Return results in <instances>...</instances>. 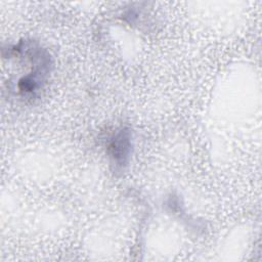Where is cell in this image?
I'll use <instances>...</instances> for the list:
<instances>
[{
	"mask_svg": "<svg viewBox=\"0 0 262 262\" xmlns=\"http://www.w3.org/2000/svg\"><path fill=\"white\" fill-rule=\"evenodd\" d=\"M133 149L132 132L127 127H119L105 138V154L112 171L122 174L128 167Z\"/></svg>",
	"mask_w": 262,
	"mask_h": 262,
	"instance_id": "cell-1",
	"label": "cell"
}]
</instances>
